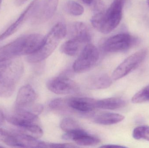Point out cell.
I'll use <instances>...</instances> for the list:
<instances>
[{
    "mask_svg": "<svg viewBox=\"0 0 149 148\" xmlns=\"http://www.w3.org/2000/svg\"><path fill=\"white\" fill-rule=\"evenodd\" d=\"M24 70L21 61L11 60L0 63V97L13 94Z\"/></svg>",
    "mask_w": 149,
    "mask_h": 148,
    "instance_id": "6da1fadb",
    "label": "cell"
},
{
    "mask_svg": "<svg viewBox=\"0 0 149 148\" xmlns=\"http://www.w3.org/2000/svg\"><path fill=\"white\" fill-rule=\"evenodd\" d=\"M67 34V27L63 23H56L44 37L42 44L38 51L27 56L30 63L40 62L48 58Z\"/></svg>",
    "mask_w": 149,
    "mask_h": 148,
    "instance_id": "7a4b0ae2",
    "label": "cell"
},
{
    "mask_svg": "<svg viewBox=\"0 0 149 148\" xmlns=\"http://www.w3.org/2000/svg\"><path fill=\"white\" fill-rule=\"evenodd\" d=\"M124 4L120 0H114L106 11L95 14L91 19L94 28L103 34L113 31L121 20Z\"/></svg>",
    "mask_w": 149,
    "mask_h": 148,
    "instance_id": "3957f363",
    "label": "cell"
},
{
    "mask_svg": "<svg viewBox=\"0 0 149 148\" xmlns=\"http://www.w3.org/2000/svg\"><path fill=\"white\" fill-rule=\"evenodd\" d=\"M99 58L100 53L98 49L93 44L88 43L81 50L73 63V70L78 73L86 72L95 66Z\"/></svg>",
    "mask_w": 149,
    "mask_h": 148,
    "instance_id": "277c9868",
    "label": "cell"
},
{
    "mask_svg": "<svg viewBox=\"0 0 149 148\" xmlns=\"http://www.w3.org/2000/svg\"><path fill=\"white\" fill-rule=\"evenodd\" d=\"M137 38L129 34L122 33L115 35L107 39L102 44L104 51L116 53L126 51L138 43Z\"/></svg>",
    "mask_w": 149,
    "mask_h": 148,
    "instance_id": "5b68a950",
    "label": "cell"
},
{
    "mask_svg": "<svg viewBox=\"0 0 149 148\" xmlns=\"http://www.w3.org/2000/svg\"><path fill=\"white\" fill-rule=\"evenodd\" d=\"M147 54V50L142 49L129 56L115 70L112 78L116 81L128 74L144 61Z\"/></svg>",
    "mask_w": 149,
    "mask_h": 148,
    "instance_id": "8992f818",
    "label": "cell"
},
{
    "mask_svg": "<svg viewBox=\"0 0 149 148\" xmlns=\"http://www.w3.org/2000/svg\"><path fill=\"white\" fill-rule=\"evenodd\" d=\"M48 89L53 93L59 95H69L79 92V88L76 83L63 76H57L48 81Z\"/></svg>",
    "mask_w": 149,
    "mask_h": 148,
    "instance_id": "52a82bcc",
    "label": "cell"
},
{
    "mask_svg": "<svg viewBox=\"0 0 149 148\" xmlns=\"http://www.w3.org/2000/svg\"><path fill=\"white\" fill-rule=\"evenodd\" d=\"M6 114V120L15 127L32 124H38L39 118L29 110L16 108L11 113Z\"/></svg>",
    "mask_w": 149,
    "mask_h": 148,
    "instance_id": "ba28073f",
    "label": "cell"
},
{
    "mask_svg": "<svg viewBox=\"0 0 149 148\" xmlns=\"http://www.w3.org/2000/svg\"><path fill=\"white\" fill-rule=\"evenodd\" d=\"M59 0H42L39 3L33 15L36 23H41L49 20L56 10Z\"/></svg>",
    "mask_w": 149,
    "mask_h": 148,
    "instance_id": "9c48e42d",
    "label": "cell"
},
{
    "mask_svg": "<svg viewBox=\"0 0 149 148\" xmlns=\"http://www.w3.org/2000/svg\"><path fill=\"white\" fill-rule=\"evenodd\" d=\"M24 36L0 47V63L23 55Z\"/></svg>",
    "mask_w": 149,
    "mask_h": 148,
    "instance_id": "30bf717a",
    "label": "cell"
},
{
    "mask_svg": "<svg viewBox=\"0 0 149 148\" xmlns=\"http://www.w3.org/2000/svg\"><path fill=\"white\" fill-rule=\"evenodd\" d=\"M40 0H34L22 13L16 21L0 35V41L8 38L15 33L24 23L31 16H33Z\"/></svg>",
    "mask_w": 149,
    "mask_h": 148,
    "instance_id": "8fae6325",
    "label": "cell"
},
{
    "mask_svg": "<svg viewBox=\"0 0 149 148\" xmlns=\"http://www.w3.org/2000/svg\"><path fill=\"white\" fill-rule=\"evenodd\" d=\"M36 94L29 84L22 86L19 89L15 102V108L29 110L36 99Z\"/></svg>",
    "mask_w": 149,
    "mask_h": 148,
    "instance_id": "7c38bea8",
    "label": "cell"
},
{
    "mask_svg": "<svg viewBox=\"0 0 149 148\" xmlns=\"http://www.w3.org/2000/svg\"><path fill=\"white\" fill-rule=\"evenodd\" d=\"M62 138L66 140L74 141L77 145L81 146H95L100 142L99 138L89 134L82 129L66 132Z\"/></svg>",
    "mask_w": 149,
    "mask_h": 148,
    "instance_id": "4fadbf2b",
    "label": "cell"
},
{
    "mask_svg": "<svg viewBox=\"0 0 149 148\" xmlns=\"http://www.w3.org/2000/svg\"><path fill=\"white\" fill-rule=\"evenodd\" d=\"M67 34L69 39H77L86 43H90L92 39L90 29L86 24L81 22H74L70 24L67 28Z\"/></svg>",
    "mask_w": 149,
    "mask_h": 148,
    "instance_id": "5bb4252c",
    "label": "cell"
},
{
    "mask_svg": "<svg viewBox=\"0 0 149 148\" xmlns=\"http://www.w3.org/2000/svg\"><path fill=\"white\" fill-rule=\"evenodd\" d=\"M97 100L88 97H72L66 99L69 108L82 113H89L97 108Z\"/></svg>",
    "mask_w": 149,
    "mask_h": 148,
    "instance_id": "9a60e30c",
    "label": "cell"
},
{
    "mask_svg": "<svg viewBox=\"0 0 149 148\" xmlns=\"http://www.w3.org/2000/svg\"><path fill=\"white\" fill-rule=\"evenodd\" d=\"M112 79L105 73H100L88 78L87 86L92 89H100L107 88L111 86Z\"/></svg>",
    "mask_w": 149,
    "mask_h": 148,
    "instance_id": "2e32d148",
    "label": "cell"
},
{
    "mask_svg": "<svg viewBox=\"0 0 149 148\" xmlns=\"http://www.w3.org/2000/svg\"><path fill=\"white\" fill-rule=\"evenodd\" d=\"M15 139L16 147L42 148L43 142L36 138L28 136L12 130Z\"/></svg>",
    "mask_w": 149,
    "mask_h": 148,
    "instance_id": "e0dca14e",
    "label": "cell"
},
{
    "mask_svg": "<svg viewBox=\"0 0 149 148\" xmlns=\"http://www.w3.org/2000/svg\"><path fill=\"white\" fill-rule=\"evenodd\" d=\"M87 44L80 40L71 38L62 45L60 49L61 52L64 54L70 56H74L81 52Z\"/></svg>",
    "mask_w": 149,
    "mask_h": 148,
    "instance_id": "ac0fdd59",
    "label": "cell"
},
{
    "mask_svg": "<svg viewBox=\"0 0 149 148\" xmlns=\"http://www.w3.org/2000/svg\"><path fill=\"white\" fill-rule=\"evenodd\" d=\"M127 103L124 99L120 97H111L97 101V108L106 109H116L126 106Z\"/></svg>",
    "mask_w": 149,
    "mask_h": 148,
    "instance_id": "d6986e66",
    "label": "cell"
},
{
    "mask_svg": "<svg viewBox=\"0 0 149 148\" xmlns=\"http://www.w3.org/2000/svg\"><path fill=\"white\" fill-rule=\"evenodd\" d=\"M124 116L114 113H104L98 115L95 118V123L103 125H110L116 124L122 121Z\"/></svg>",
    "mask_w": 149,
    "mask_h": 148,
    "instance_id": "ffe728a7",
    "label": "cell"
},
{
    "mask_svg": "<svg viewBox=\"0 0 149 148\" xmlns=\"http://www.w3.org/2000/svg\"><path fill=\"white\" fill-rule=\"evenodd\" d=\"M13 130L36 139L42 137L43 135L42 129L38 124H29L23 127H16V129Z\"/></svg>",
    "mask_w": 149,
    "mask_h": 148,
    "instance_id": "44dd1931",
    "label": "cell"
},
{
    "mask_svg": "<svg viewBox=\"0 0 149 148\" xmlns=\"http://www.w3.org/2000/svg\"><path fill=\"white\" fill-rule=\"evenodd\" d=\"M60 127L65 133L82 129L76 121L70 117L63 119L60 123Z\"/></svg>",
    "mask_w": 149,
    "mask_h": 148,
    "instance_id": "7402d4cb",
    "label": "cell"
},
{
    "mask_svg": "<svg viewBox=\"0 0 149 148\" xmlns=\"http://www.w3.org/2000/svg\"><path fill=\"white\" fill-rule=\"evenodd\" d=\"M66 11L74 16H79L84 13V8L77 2L72 0L67 1L65 6Z\"/></svg>",
    "mask_w": 149,
    "mask_h": 148,
    "instance_id": "603a6c76",
    "label": "cell"
},
{
    "mask_svg": "<svg viewBox=\"0 0 149 148\" xmlns=\"http://www.w3.org/2000/svg\"><path fill=\"white\" fill-rule=\"evenodd\" d=\"M134 103H140L149 102V85L137 92L132 99Z\"/></svg>",
    "mask_w": 149,
    "mask_h": 148,
    "instance_id": "cb8c5ba5",
    "label": "cell"
},
{
    "mask_svg": "<svg viewBox=\"0 0 149 148\" xmlns=\"http://www.w3.org/2000/svg\"><path fill=\"white\" fill-rule=\"evenodd\" d=\"M0 141L10 147H16L15 139L13 133L1 128H0Z\"/></svg>",
    "mask_w": 149,
    "mask_h": 148,
    "instance_id": "d4e9b609",
    "label": "cell"
},
{
    "mask_svg": "<svg viewBox=\"0 0 149 148\" xmlns=\"http://www.w3.org/2000/svg\"><path fill=\"white\" fill-rule=\"evenodd\" d=\"M133 136L135 140L143 139L149 141V127L142 126L136 128L133 131Z\"/></svg>",
    "mask_w": 149,
    "mask_h": 148,
    "instance_id": "484cf974",
    "label": "cell"
},
{
    "mask_svg": "<svg viewBox=\"0 0 149 148\" xmlns=\"http://www.w3.org/2000/svg\"><path fill=\"white\" fill-rule=\"evenodd\" d=\"M49 107L52 109L56 110H63L66 108H69L67 105L66 99L56 98L51 101Z\"/></svg>",
    "mask_w": 149,
    "mask_h": 148,
    "instance_id": "4316f807",
    "label": "cell"
},
{
    "mask_svg": "<svg viewBox=\"0 0 149 148\" xmlns=\"http://www.w3.org/2000/svg\"><path fill=\"white\" fill-rule=\"evenodd\" d=\"M76 146L70 143H49L43 142V148H74Z\"/></svg>",
    "mask_w": 149,
    "mask_h": 148,
    "instance_id": "83f0119b",
    "label": "cell"
},
{
    "mask_svg": "<svg viewBox=\"0 0 149 148\" xmlns=\"http://www.w3.org/2000/svg\"><path fill=\"white\" fill-rule=\"evenodd\" d=\"M91 4L95 14L105 10V5L102 0H93Z\"/></svg>",
    "mask_w": 149,
    "mask_h": 148,
    "instance_id": "f1b7e54d",
    "label": "cell"
},
{
    "mask_svg": "<svg viewBox=\"0 0 149 148\" xmlns=\"http://www.w3.org/2000/svg\"><path fill=\"white\" fill-rule=\"evenodd\" d=\"M5 120H6V114L0 107V127L4 123Z\"/></svg>",
    "mask_w": 149,
    "mask_h": 148,
    "instance_id": "f546056e",
    "label": "cell"
},
{
    "mask_svg": "<svg viewBox=\"0 0 149 148\" xmlns=\"http://www.w3.org/2000/svg\"><path fill=\"white\" fill-rule=\"evenodd\" d=\"M101 148H125L123 146H119L117 145H113V144H109V145H105L101 147Z\"/></svg>",
    "mask_w": 149,
    "mask_h": 148,
    "instance_id": "4dcf8cb0",
    "label": "cell"
},
{
    "mask_svg": "<svg viewBox=\"0 0 149 148\" xmlns=\"http://www.w3.org/2000/svg\"><path fill=\"white\" fill-rule=\"evenodd\" d=\"M28 0H16V4L18 5H21L23 4L24 3L27 1Z\"/></svg>",
    "mask_w": 149,
    "mask_h": 148,
    "instance_id": "1f68e13d",
    "label": "cell"
},
{
    "mask_svg": "<svg viewBox=\"0 0 149 148\" xmlns=\"http://www.w3.org/2000/svg\"><path fill=\"white\" fill-rule=\"evenodd\" d=\"M120 1H122L123 2L125 3V2L126 1V0H120Z\"/></svg>",
    "mask_w": 149,
    "mask_h": 148,
    "instance_id": "d6a6232c",
    "label": "cell"
},
{
    "mask_svg": "<svg viewBox=\"0 0 149 148\" xmlns=\"http://www.w3.org/2000/svg\"><path fill=\"white\" fill-rule=\"evenodd\" d=\"M2 0H0V7H1V4Z\"/></svg>",
    "mask_w": 149,
    "mask_h": 148,
    "instance_id": "836d02e7",
    "label": "cell"
},
{
    "mask_svg": "<svg viewBox=\"0 0 149 148\" xmlns=\"http://www.w3.org/2000/svg\"><path fill=\"white\" fill-rule=\"evenodd\" d=\"M78 1H79L83 2V0H78Z\"/></svg>",
    "mask_w": 149,
    "mask_h": 148,
    "instance_id": "e575fe53",
    "label": "cell"
},
{
    "mask_svg": "<svg viewBox=\"0 0 149 148\" xmlns=\"http://www.w3.org/2000/svg\"><path fill=\"white\" fill-rule=\"evenodd\" d=\"M148 4L149 6V0H148Z\"/></svg>",
    "mask_w": 149,
    "mask_h": 148,
    "instance_id": "d590c367",
    "label": "cell"
},
{
    "mask_svg": "<svg viewBox=\"0 0 149 148\" xmlns=\"http://www.w3.org/2000/svg\"><path fill=\"white\" fill-rule=\"evenodd\" d=\"M0 147H2V146H0Z\"/></svg>",
    "mask_w": 149,
    "mask_h": 148,
    "instance_id": "8d00e7d4",
    "label": "cell"
}]
</instances>
